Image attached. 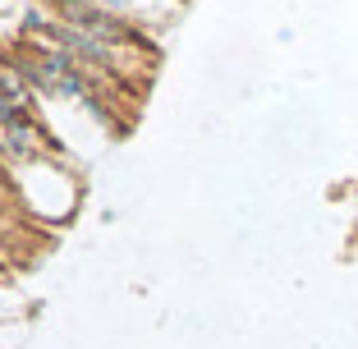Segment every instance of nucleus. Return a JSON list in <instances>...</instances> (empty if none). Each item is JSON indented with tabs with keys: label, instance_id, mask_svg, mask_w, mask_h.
Wrapping results in <instances>:
<instances>
[{
	"label": "nucleus",
	"instance_id": "f257e3e1",
	"mask_svg": "<svg viewBox=\"0 0 358 349\" xmlns=\"http://www.w3.org/2000/svg\"><path fill=\"white\" fill-rule=\"evenodd\" d=\"M46 37L55 42V51H64L78 64H96V69H106V74L120 69L115 42H106V37H96V32H83V28H74V23H46Z\"/></svg>",
	"mask_w": 358,
	"mask_h": 349
},
{
	"label": "nucleus",
	"instance_id": "f03ea898",
	"mask_svg": "<svg viewBox=\"0 0 358 349\" xmlns=\"http://www.w3.org/2000/svg\"><path fill=\"white\" fill-rule=\"evenodd\" d=\"M55 10H60V23H74V28H83V32H96V37H106V42L134 37V28H124V23L106 10V5H96V0H55Z\"/></svg>",
	"mask_w": 358,
	"mask_h": 349
},
{
	"label": "nucleus",
	"instance_id": "7ed1b4c3",
	"mask_svg": "<svg viewBox=\"0 0 358 349\" xmlns=\"http://www.w3.org/2000/svg\"><path fill=\"white\" fill-rule=\"evenodd\" d=\"M96 5H106V10H120V5H129V0H96Z\"/></svg>",
	"mask_w": 358,
	"mask_h": 349
}]
</instances>
